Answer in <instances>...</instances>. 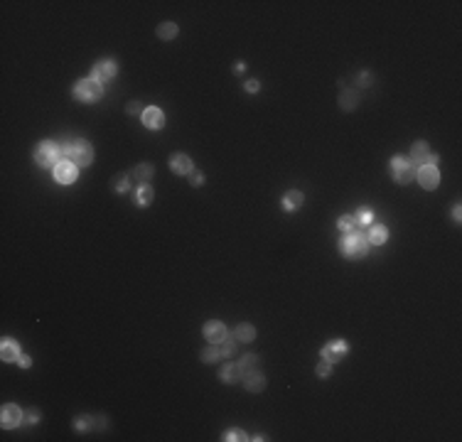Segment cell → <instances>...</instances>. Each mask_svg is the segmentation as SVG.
I'll use <instances>...</instances> for the list:
<instances>
[{
    "label": "cell",
    "mask_w": 462,
    "mask_h": 442,
    "mask_svg": "<svg viewBox=\"0 0 462 442\" xmlns=\"http://www.w3.org/2000/svg\"><path fill=\"white\" fill-rule=\"evenodd\" d=\"M62 150H64L67 160H72L74 165H79V167L91 165V160H93V147L89 145L86 140H81V138H76V140H69V143L62 147Z\"/></svg>",
    "instance_id": "obj_1"
},
{
    "label": "cell",
    "mask_w": 462,
    "mask_h": 442,
    "mask_svg": "<svg viewBox=\"0 0 462 442\" xmlns=\"http://www.w3.org/2000/svg\"><path fill=\"white\" fill-rule=\"evenodd\" d=\"M367 248H369V239L362 236V234H347L339 241V251L347 258H362L367 253Z\"/></svg>",
    "instance_id": "obj_2"
},
{
    "label": "cell",
    "mask_w": 462,
    "mask_h": 442,
    "mask_svg": "<svg viewBox=\"0 0 462 442\" xmlns=\"http://www.w3.org/2000/svg\"><path fill=\"white\" fill-rule=\"evenodd\" d=\"M59 152H62L59 145H55L52 140H44V143H39L35 147V162L42 170H49V167H55L59 162Z\"/></svg>",
    "instance_id": "obj_3"
},
{
    "label": "cell",
    "mask_w": 462,
    "mask_h": 442,
    "mask_svg": "<svg viewBox=\"0 0 462 442\" xmlns=\"http://www.w3.org/2000/svg\"><path fill=\"white\" fill-rule=\"evenodd\" d=\"M104 96V86L93 79H81L74 84V98L84 101V103H91V101H98Z\"/></svg>",
    "instance_id": "obj_4"
},
{
    "label": "cell",
    "mask_w": 462,
    "mask_h": 442,
    "mask_svg": "<svg viewBox=\"0 0 462 442\" xmlns=\"http://www.w3.org/2000/svg\"><path fill=\"white\" fill-rule=\"evenodd\" d=\"M391 175H393V180L398 184H408L416 177V165L408 157H403V155H396L391 160Z\"/></svg>",
    "instance_id": "obj_5"
},
{
    "label": "cell",
    "mask_w": 462,
    "mask_h": 442,
    "mask_svg": "<svg viewBox=\"0 0 462 442\" xmlns=\"http://www.w3.org/2000/svg\"><path fill=\"white\" fill-rule=\"evenodd\" d=\"M76 177H79V165H74L72 160H62L55 165V180L59 184H72L76 182Z\"/></svg>",
    "instance_id": "obj_6"
},
{
    "label": "cell",
    "mask_w": 462,
    "mask_h": 442,
    "mask_svg": "<svg viewBox=\"0 0 462 442\" xmlns=\"http://www.w3.org/2000/svg\"><path fill=\"white\" fill-rule=\"evenodd\" d=\"M118 72V67H116V62L113 59H101V62H96L91 69V79L93 81H98V84H104V81H109L113 79Z\"/></svg>",
    "instance_id": "obj_7"
},
{
    "label": "cell",
    "mask_w": 462,
    "mask_h": 442,
    "mask_svg": "<svg viewBox=\"0 0 462 442\" xmlns=\"http://www.w3.org/2000/svg\"><path fill=\"white\" fill-rule=\"evenodd\" d=\"M0 418H3L0 423H3L5 430H13V427H18V425L22 423V410H20L15 403H8V405H3Z\"/></svg>",
    "instance_id": "obj_8"
},
{
    "label": "cell",
    "mask_w": 462,
    "mask_h": 442,
    "mask_svg": "<svg viewBox=\"0 0 462 442\" xmlns=\"http://www.w3.org/2000/svg\"><path fill=\"white\" fill-rule=\"evenodd\" d=\"M416 177H418L423 189H435L438 182H440V175H438L435 165H423L421 170H416Z\"/></svg>",
    "instance_id": "obj_9"
},
{
    "label": "cell",
    "mask_w": 462,
    "mask_h": 442,
    "mask_svg": "<svg viewBox=\"0 0 462 442\" xmlns=\"http://www.w3.org/2000/svg\"><path fill=\"white\" fill-rule=\"evenodd\" d=\"M143 126L150 130H160L165 126V113L158 108V106H150L143 111Z\"/></svg>",
    "instance_id": "obj_10"
},
{
    "label": "cell",
    "mask_w": 462,
    "mask_h": 442,
    "mask_svg": "<svg viewBox=\"0 0 462 442\" xmlns=\"http://www.w3.org/2000/svg\"><path fill=\"white\" fill-rule=\"evenodd\" d=\"M204 337H207L212 344H222L224 339H226V327H224L222 322L212 319V322L204 324Z\"/></svg>",
    "instance_id": "obj_11"
},
{
    "label": "cell",
    "mask_w": 462,
    "mask_h": 442,
    "mask_svg": "<svg viewBox=\"0 0 462 442\" xmlns=\"http://www.w3.org/2000/svg\"><path fill=\"white\" fill-rule=\"evenodd\" d=\"M170 167H172V172H177V175H189V172L194 170V162H192V157H187L185 152H177V155L170 157Z\"/></svg>",
    "instance_id": "obj_12"
},
{
    "label": "cell",
    "mask_w": 462,
    "mask_h": 442,
    "mask_svg": "<svg viewBox=\"0 0 462 442\" xmlns=\"http://www.w3.org/2000/svg\"><path fill=\"white\" fill-rule=\"evenodd\" d=\"M347 354V344L342 342V339H337V342H332V344H327L325 349H322V359H327V361H339L342 356Z\"/></svg>",
    "instance_id": "obj_13"
},
{
    "label": "cell",
    "mask_w": 462,
    "mask_h": 442,
    "mask_svg": "<svg viewBox=\"0 0 462 442\" xmlns=\"http://www.w3.org/2000/svg\"><path fill=\"white\" fill-rule=\"evenodd\" d=\"M305 202V197H302V192H297V189H290V192H285L283 194V209L285 211H297L300 206Z\"/></svg>",
    "instance_id": "obj_14"
},
{
    "label": "cell",
    "mask_w": 462,
    "mask_h": 442,
    "mask_svg": "<svg viewBox=\"0 0 462 442\" xmlns=\"http://www.w3.org/2000/svg\"><path fill=\"white\" fill-rule=\"evenodd\" d=\"M0 356H3V361H18L20 356V347L18 342H13V339H3V344H0Z\"/></svg>",
    "instance_id": "obj_15"
},
{
    "label": "cell",
    "mask_w": 462,
    "mask_h": 442,
    "mask_svg": "<svg viewBox=\"0 0 462 442\" xmlns=\"http://www.w3.org/2000/svg\"><path fill=\"white\" fill-rule=\"evenodd\" d=\"M243 386H246V391L259 393V391H263V386H266V378L261 376L259 371H248V373L243 376Z\"/></svg>",
    "instance_id": "obj_16"
},
{
    "label": "cell",
    "mask_w": 462,
    "mask_h": 442,
    "mask_svg": "<svg viewBox=\"0 0 462 442\" xmlns=\"http://www.w3.org/2000/svg\"><path fill=\"white\" fill-rule=\"evenodd\" d=\"M428 157H430L428 143H425V140L413 143V147H410V162H413V165H416V162H428Z\"/></svg>",
    "instance_id": "obj_17"
},
{
    "label": "cell",
    "mask_w": 462,
    "mask_h": 442,
    "mask_svg": "<svg viewBox=\"0 0 462 442\" xmlns=\"http://www.w3.org/2000/svg\"><path fill=\"white\" fill-rule=\"evenodd\" d=\"M367 239L374 243V246H381V243H386L388 241V231H386V226H381V224H374L369 229V236Z\"/></svg>",
    "instance_id": "obj_18"
},
{
    "label": "cell",
    "mask_w": 462,
    "mask_h": 442,
    "mask_svg": "<svg viewBox=\"0 0 462 442\" xmlns=\"http://www.w3.org/2000/svg\"><path fill=\"white\" fill-rule=\"evenodd\" d=\"M219 378H222L224 383H236V381L241 378L239 364H226V366L222 368V373H219Z\"/></svg>",
    "instance_id": "obj_19"
},
{
    "label": "cell",
    "mask_w": 462,
    "mask_h": 442,
    "mask_svg": "<svg viewBox=\"0 0 462 442\" xmlns=\"http://www.w3.org/2000/svg\"><path fill=\"white\" fill-rule=\"evenodd\" d=\"M133 177L138 180V182L148 184L150 180H152V165H148V162H143V165H138L135 170H133Z\"/></svg>",
    "instance_id": "obj_20"
},
{
    "label": "cell",
    "mask_w": 462,
    "mask_h": 442,
    "mask_svg": "<svg viewBox=\"0 0 462 442\" xmlns=\"http://www.w3.org/2000/svg\"><path fill=\"white\" fill-rule=\"evenodd\" d=\"M253 337H256V329L251 324H239L236 332H234V339L236 342H253Z\"/></svg>",
    "instance_id": "obj_21"
},
{
    "label": "cell",
    "mask_w": 462,
    "mask_h": 442,
    "mask_svg": "<svg viewBox=\"0 0 462 442\" xmlns=\"http://www.w3.org/2000/svg\"><path fill=\"white\" fill-rule=\"evenodd\" d=\"M239 368H241V373L256 371V368H259V356H256V354H246V356L239 361Z\"/></svg>",
    "instance_id": "obj_22"
},
{
    "label": "cell",
    "mask_w": 462,
    "mask_h": 442,
    "mask_svg": "<svg viewBox=\"0 0 462 442\" xmlns=\"http://www.w3.org/2000/svg\"><path fill=\"white\" fill-rule=\"evenodd\" d=\"M158 37H160V39H175V37H177V25H175V22H163V25L158 27Z\"/></svg>",
    "instance_id": "obj_23"
},
{
    "label": "cell",
    "mask_w": 462,
    "mask_h": 442,
    "mask_svg": "<svg viewBox=\"0 0 462 442\" xmlns=\"http://www.w3.org/2000/svg\"><path fill=\"white\" fill-rule=\"evenodd\" d=\"M337 224H339V229H342V231H347V234H354V231H356V226H359V221H356L354 214H344Z\"/></svg>",
    "instance_id": "obj_24"
},
{
    "label": "cell",
    "mask_w": 462,
    "mask_h": 442,
    "mask_svg": "<svg viewBox=\"0 0 462 442\" xmlns=\"http://www.w3.org/2000/svg\"><path fill=\"white\" fill-rule=\"evenodd\" d=\"M356 101H359L356 91H342V96H339V106H342L344 111H351L354 106H356Z\"/></svg>",
    "instance_id": "obj_25"
},
{
    "label": "cell",
    "mask_w": 462,
    "mask_h": 442,
    "mask_svg": "<svg viewBox=\"0 0 462 442\" xmlns=\"http://www.w3.org/2000/svg\"><path fill=\"white\" fill-rule=\"evenodd\" d=\"M128 187H130V175L128 172H121V175H116V177H113V189H116V192H121V194H123V192H128Z\"/></svg>",
    "instance_id": "obj_26"
},
{
    "label": "cell",
    "mask_w": 462,
    "mask_h": 442,
    "mask_svg": "<svg viewBox=\"0 0 462 442\" xmlns=\"http://www.w3.org/2000/svg\"><path fill=\"white\" fill-rule=\"evenodd\" d=\"M135 199H138V204H140V206H148V204L152 202V187H148V184H140V189H138Z\"/></svg>",
    "instance_id": "obj_27"
},
{
    "label": "cell",
    "mask_w": 462,
    "mask_h": 442,
    "mask_svg": "<svg viewBox=\"0 0 462 442\" xmlns=\"http://www.w3.org/2000/svg\"><path fill=\"white\" fill-rule=\"evenodd\" d=\"M222 359V349H217L214 344L212 347H207V349L202 351V361L204 364H214V361H219Z\"/></svg>",
    "instance_id": "obj_28"
},
{
    "label": "cell",
    "mask_w": 462,
    "mask_h": 442,
    "mask_svg": "<svg viewBox=\"0 0 462 442\" xmlns=\"http://www.w3.org/2000/svg\"><path fill=\"white\" fill-rule=\"evenodd\" d=\"M315 373H317L320 378H330V376H332V361H327V359H325V361H320L317 368H315Z\"/></svg>",
    "instance_id": "obj_29"
},
{
    "label": "cell",
    "mask_w": 462,
    "mask_h": 442,
    "mask_svg": "<svg viewBox=\"0 0 462 442\" xmlns=\"http://www.w3.org/2000/svg\"><path fill=\"white\" fill-rule=\"evenodd\" d=\"M224 440H229V442H241V440H248V435H246L243 430H229V432L224 435Z\"/></svg>",
    "instance_id": "obj_30"
},
{
    "label": "cell",
    "mask_w": 462,
    "mask_h": 442,
    "mask_svg": "<svg viewBox=\"0 0 462 442\" xmlns=\"http://www.w3.org/2000/svg\"><path fill=\"white\" fill-rule=\"evenodd\" d=\"M354 216H356V221H359V226H362V224H364V226H369V221H374V214H371L369 209H359Z\"/></svg>",
    "instance_id": "obj_31"
},
{
    "label": "cell",
    "mask_w": 462,
    "mask_h": 442,
    "mask_svg": "<svg viewBox=\"0 0 462 442\" xmlns=\"http://www.w3.org/2000/svg\"><path fill=\"white\" fill-rule=\"evenodd\" d=\"M219 349H222V356H234V354H236V342H231V339H224Z\"/></svg>",
    "instance_id": "obj_32"
},
{
    "label": "cell",
    "mask_w": 462,
    "mask_h": 442,
    "mask_svg": "<svg viewBox=\"0 0 462 442\" xmlns=\"http://www.w3.org/2000/svg\"><path fill=\"white\" fill-rule=\"evenodd\" d=\"M37 420H39V413H37V410H30V413L25 415V420H22V423L32 425V423H37Z\"/></svg>",
    "instance_id": "obj_33"
},
{
    "label": "cell",
    "mask_w": 462,
    "mask_h": 442,
    "mask_svg": "<svg viewBox=\"0 0 462 442\" xmlns=\"http://www.w3.org/2000/svg\"><path fill=\"white\" fill-rule=\"evenodd\" d=\"M243 89H246L248 93H256L259 91V81H256V79H251V81H246V84H243Z\"/></svg>",
    "instance_id": "obj_34"
},
{
    "label": "cell",
    "mask_w": 462,
    "mask_h": 442,
    "mask_svg": "<svg viewBox=\"0 0 462 442\" xmlns=\"http://www.w3.org/2000/svg\"><path fill=\"white\" fill-rule=\"evenodd\" d=\"M93 420L91 418H81V420H76V430H86V427H91Z\"/></svg>",
    "instance_id": "obj_35"
},
{
    "label": "cell",
    "mask_w": 462,
    "mask_h": 442,
    "mask_svg": "<svg viewBox=\"0 0 462 442\" xmlns=\"http://www.w3.org/2000/svg\"><path fill=\"white\" fill-rule=\"evenodd\" d=\"M126 111H128V113H133V116H135V113H140V106H138V103H135V101H133V103H128V106H126Z\"/></svg>",
    "instance_id": "obj_36"
},
{
    "label": "cell",
    "mask_w": 462,
    "mask_h": 442,
    "mask_svg": "<svg viewBox=\"0 0 462 442\" xmlns=\"http://www.w3.org/2000/svg\"><path fill=\"white\" fill-rule=\"evenodd\" d=\"M359 81H362V86H369L371 84V74H362V76H359Z\"/></svg>",
    "instance_id": "obj_37"
},
{
    "label": "cell",
    "mask_w": 462,
    "mask_h": 442,
    "mask_svg": "<svg viewBox=\"0 0 462 442\" xmlns=\"http://www.w3.org/2000/svg\"><path fill=\"white\" fill-rule=\"evenodd\" d=\"M18 364H20L22 368H27V366H30V356H25V354H22V356L18 359Z\"/></svg>",
    "instance_id": "obj_38"
},
{
    "label": "cell",
    "mask_w": 462,
    "mask_h": 442,
    "mask_svg": "<svg viewBox=\"0 0 462 442\" xmlns=\"http://www.w3.org/2000/svg\"><path fill=\"white\" fill-rule=\"evenodd\" d=\"M460 216H462V209H460V206H455V209H452V219L460 221Z\"/></svg>",
    "instance_id": "obj_39"
},
{
    "label": "cell",
    "mask_w": 462,
    "mask_h": 442,
    "mask_svg": "<svg viewBox=\"0 0 462 442\" xmlns=\"http://www.w3.org/2000/svg\"><path fill=\"white\" fill-rule=\"evenodd\" d=\"M202 182H204V175H202V172H197V175H194V182H192V184H197V187H199Z\"/></svg>",
    "instance_id": "obj_40"
}]
</instances>
